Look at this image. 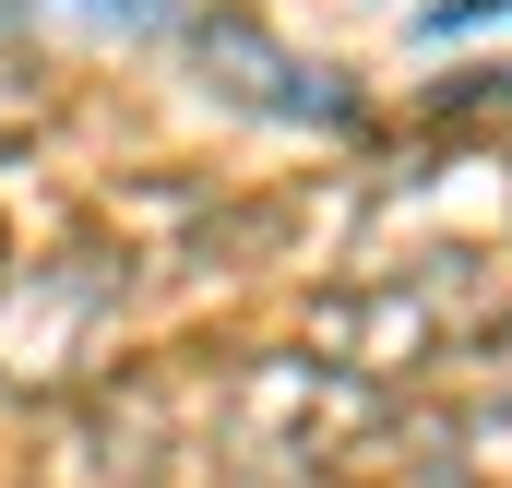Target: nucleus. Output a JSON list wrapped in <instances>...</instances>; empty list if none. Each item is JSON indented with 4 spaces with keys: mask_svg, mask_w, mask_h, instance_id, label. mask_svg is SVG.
<instances>
[{
    "mask_svg": "<svg viewBox=\"0 0 512 488\" xmlns=\"http://www.w3.org/2000/svg\"><path fill=\"white\" fill-rule=\"evenodd\" d=\"M512 0H441V12H429V24H441V36H465V24H501Z\"/></svg>",
    "mask_w": 512,
    "mask_h": 488,
    "instance_id": "obj_1",
    "label": "nucleus"
}]
</instances>
